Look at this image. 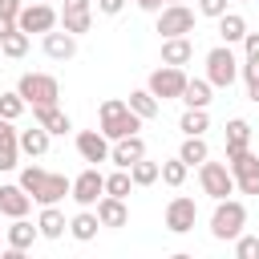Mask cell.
Returning <instances> with one entry per match:
<instances>
[{"label": "cell", "instance_id": "obj_8", "mask_svg": "<svg viewBox=\"0 0 259 259\" xmlns=\"http://www.w3.org/2000/svg\"><path fill=\"white\" fill-rule=\"evenodd\" d=\"M57 8L53 4H45V0H32V4H24L20 8V16H16V28L20 32H49V28H57Z\"/></svg>", "mask_w": 259, "mask_h": 259}, {"label": "cell", "instance_id": "obj_33", "mask_svg": "<svg viewBox=\"0 0 259 259\" xmlns=\"http://www.w3.org/2000/svg\"><path fill=\"white\" fill-rule=\"evenodd\" d=\"M130 178H134V186H154V182H158V162L138 158V162L130 166Z\"/></svg>", "mask_w": 259, "mask_h": 259}, {"label": "cell", "instance_id": "obj_11", "mask_svg": "<svg viewBox=\"0 0 259 259\" xmlns=\"http://www.w3.org/2000/svg\"><path fill=\"white\" fill-rule=\"evenodd\" d=\"M101 194H105V174H101L97 166H85V170L73 178V190H69V198H73V202H81V206H93Z\"/></svg>", "mask_w": 259, "mask_h": 259}, {"label": "cell", "instance_id": "obj_40", "mask_svg": "<svg viewBox=\"0 0 259 259\" xmlns=\"http://www.w3.org/2000/svg\"><path fill=\"white\" fill-rule=\"evenodd\" d=\"M243 53H247V61H259V32L243 36Z\"/></svg>", "mask_w": 259, "mask_h": 259}, {"label": "cell", "instance_id": "obj_14", "mask_svg": "<svg viewBox=\"0 0 259 259\" xmlns=\"http://www.w3.org/2000/svg\"><path fill=\"white\" fill-rule=\"evenodd\" d=\"M138 158H146V142H142L138 134H130V138H117V142L109 146V162H113V166H121V170H130Z\"/></svg>", "mask_w": 259, "mask_h": 259}, {"label": "cell", "instance_id": "obj_46", "mask_svg": "<svg viewBox=\"0 0 259 259\" xmlns=\"http://www.w3.org/2000/svg\"><path fill=\"white\" fill-rule=\"evenodd\" d=\"M162 4H182V0H162Z\"/></svg>", "mask_w": 259, "mask_h": 259}, {"label": "cell", "instance_id": "obj_24", "mask_svg": "<svg viewBox=\"0 0 259 259\" xmlns=\"http://www.w3.org/2000/svg\"><path fill=\"white\" fill-rule=\"evenodd\" d=\"M40 239V231L20 214V219H12V227H8V247H16V251H28L32 243Z\"/></svg>", "mask_w": 259, "mask_h": 259}, {"label": "cell", "instance_id": "obj_18", "mask_svg": "<svg viewBox=\"0 0 259 259\" xmlns=\"http://www.w3.org/2000/svg\"><path fill=\"white\" fill-rule=\"evenodd\" d=\"M73 53H77V36H73V32H65V28H61V32H53V28L45 32V57H53V61H69Z\"/></svg>", "mask_w": 259, "mask_h": 259}, {"label": "cell", "instance_id": "obj_6", "mask_svg": "<svg viewBox=\"0 0 259 259\" xmlns=\"http://www.w3.org/2000/svg\"><path fill=\"white\" fill-rule=\"evenodd\" d=\"M198 182H202V194H210L214 202L235 194V178H231V166L227 162H202L198 166Z\"/></svg>", "mask_w": 259, "mask_h": 259}, {"label": "cell", "instance_id": "obj_4", "mask_svg": "<svg viewBox=\"0 0 259 259\" xmlns=\"http://www.w3.org/2000/svg\"><path fill=\"white\" fill-rule=\"evenodd\" d=\"M16 93L24 97V105H57V97H61V85H57V77H49V73H24L20 81H16Z\"/></svg>", "mask_w": 259, "mask_h": 259}, {"label": "cell", "instance_id": "obj_3", "mask_svg": "<svg viewBox=\"0 0 259 259\" xmlns=\"http://www.w3.org/2000/svg\"><path fill=\"white\" fill-rule=\"evenodd\" d=\"M243 223H247V206L239 198H219L214 202V214H210V235L214 239H235L243 235Z\"/></svg>", "mask_w": 259, "mask_h": 259}, {"label": "cell", "instance_id": "obj_29", "mask_svg": "<svg viewBox=\"0 0 259 259\" xmlns=\"http://www.w3.org/2000/svg\"><path fill=\"white\" fill-rule=\"evenodd\" d=\"M178 130H182L186 138H194V134H206V130H210V117H206V109H190V105H186V113L178 117Z\"/></svg>", "mask_w": 259, "mask_h": 259}, {"label": "cell", "instance_id": "obj_26", "mask_svg": "<svg viewBox=\"0 0 259 259\" xmlns=\"http://www.w3.org/2000/svg\"><path fill=\"white\" fill-rule=\"evenodd\" d=\"M247 146H251V125L243 117H231L227 121V158L239 154V150H247Z\"/></svg>", "mask_w": 259, "mask_h": 259}, {"label": "cell", "instance_id": "obj_44", "mask_svg": "<svg viewBox=\"0 0 259 259\" xmlns=\"http://www.w3.org/2000/svg\"><path fill=\"white\" fill-rule=\"evenodd\" d=\"M134 4H138V8H146V12H158V8H162V0H134Z\"/></svg>", "mask_w": 259, "mask_h": 259}, {"label": "cell", "instance_id": "obj_15", "mask_svg": "<svg viewBox=\"0 0 259 259\" xmlns=\"http://www.w3.org/2000/svg\"><path fill=\"white\" fill-rule=\"evenodd\" d=\"M20 158V130H12L8 117H0V170H16Z\"/></svg>", "mask_w": 259, "mask_h": 259}, {"label": "cell", "instance_id": "obj_19", "mask_svg": "<svg viewBox=\"0 0 259 259\" xmlns=\"http://www.w3.org/2000/svg\"><path fill=\"white\" fill-rule=\"evenodd\" d=\"M32 117H36V125H45L49 134H65V130H73V121H69V113H65L61 105H36Z\"/></svg>", "mask_w": 259, "mask_h": 259}, {"label": "cell", "instance_id": "obj_10", "mask_svg": "<svg viewBox=\"0 0 259 259\" xmlns=\"http://www.w3.org/2000/svg\"><path fill=\"white\" fill-rule=\"evenodd\" d=\"M146 89H150L154 97H162V101L182 97V89H186V73H182V65H162V69H154Z\"/></svg>", "mask_w": 259, "mask_h": 259}, {"label": "cell", "instance_id": "obj_1", "mask_svg": "<svg viewBox=\"0 0 259 259\" xmlns=\"http://www.w3.org/2000/svg\"><path fill=\"white\" fill-rule=\"evenodd\" d=\"M20 186L28 190L32 202L53 206V202H61V198L73 190V178H65V174H49V170H40V166H24V170H20Z\"/></svg>", "mask_w": 259, "mask_h": 259}, {"label": "cell", "instance_id": "obj_9", "mask_svg": "<svg viewBox=\"0 0 259 259\" xmlns=\"http://www.w3.org/2000/svg\"><path fill=\"white\" fill-rule=\"evenodd\" d=\"M158 32H162V40H166V36H186V32H194V8H186V4H166V8H158Z\"/></svg>", "mask_w": 259, "mask_h": 259}, {"label": "cell", "instance_id": "obj_31", "mask_svg": "<svg viewBox=\"0 0 259 259\" xmlns=\"http://www.w3.org/2000/svg\"><path fill=\"white\" fill-rule=\"evenodd\" d=\"M186 174H190V166H186L182 158H170V162H158V178H162L166 186H182V182H186Z\"/></svg>", "mask_w": 259, "mask_h": 259}, {"label": "cell", "instance_id": "obj_23", "mask_svg": "<svg viewBox=\"0 0 259 259\" xmlns=\"http://www.w3.org/2000/svg\"><path fill=\"white\" fill-rule=\"evenodd\" d=\"M36 231H40V239H61V235L69 231V223H65V214L57 210V202L40 210V219H36Z\"/></svg>", "mask_w": 259, "mask_h": 259}, {"label": "cell", "instance_id": "obj_25", "mask_svg": "<svg viewBox=\"0 0 259 259\" xmlns=\"http://www.w3.org/2000/svg\"><path fill=\"white\" fill-rule=\"evenodd\" d=\"M210 89H214L210 81H202V77H194V81H190V77H186V89H182V101H186L190 109H206V105H210Z\"/></svg>", "mask_w": 259, "mask_h": 259}, {"label": "cell", "instance_id": "obj_34", "mask_svg": "<svg viewBox=\"0 0 259 259\" xmlns=\"http://www.w3.org/2000/svg\"><path fill=\"white\" fill-rule=\"evenodd\" d=\"M130 186H134V178H130V170H113V174H105V194H113V198H130Z\"/></svg>", "mask_w": 259, "mask_h": 259}, {"label": "cell", "instance_id": "obj_17", "mask_svg": "<svg viewBox=\"0 0 259 259\" xmlns=\"http://www.w3.org/2000/svg\"><path fill=\"white\" fill-rule=\"evenodd\" d=\"M28 206H32V198H28V190L20 182L16 186H0V214L20 219V214H28Z\"/></svg>", "mask_w": 259, "mask_h": 259}, {"label": "cell", "instance_id": "obj_38", "mask_svg": "<svg viewBox=\"0 0 259 259\" xmlns=\"http://www.w3.org/2000/svg\"><path fill=\"white\" fill-rule=\"evenodd\" d=\"M227 4H231V0H198V12H202V16H214V20H219V16L227 12Z\"/></svg>", "mask_w": 259, "mask_h": 259}, {"label": "cell", "instance_id": "obj_22", "mask_svg": "<svg viewBox=\"0 0 259 259\" xmlns=\"http://www.w3.org/2000/svg\"><path fill=\"white\" fill-rule=\"evenodd\" d=\"M49 142H53V134H49L45 125L20 130V150H24L28 158H40V154H49Z\"/></svg>", "mask_w": 259, "mask_h": 259}, {"label": "cell", "instance_id": "obj_2", "mask_svg": "<svg viewBox=\"0 0 259 259\" xmlns=\"http://www.w3.org/2000/svg\"><path fill=\"white\" fill-rule=\"evenodd\" d=\"M142 130V117L121 101V97H109V101H101V134L109 138V142H117V138H130V134H138Z\"/></svg>", "mask_w": 259, "mask_h": 259}, {"label": "cell", "instance_id": "obj_7", "mask_svg": "<svg viewBox=\"0 0 259 259\" xmlns=\"http://www.w3.org/2000/svg\"><path fill=\"white\" fill-rule=\"evenodd\" d=\"M227 166H231V178H235V186H239L243 194H259V158H255L251 150L231 154Z\"/></svg>", "mask_w": 259, "mask_h": 259}, {"label": "cell", "instance_id": "obj_47", "mask_svg": "<svg viewBox=\"0 0 259 259\" xmlns=\"http://www.w3.org/2000/svg\"><path fill=\"white\" fill-rule=\"evenodd\" d=\"M45 4H53V0H45Z\"/></svg>", "mask_w": 259, "mask_h": 259}, {"label": "cell", "instance_id": "obj_45", "mask_svg": "<svg viewBox=\"0 0 259 259\" xmlns=\"http://www.w3.org/2000/svg\"><path fill=\"white\" fill-rule=\"evenodd\" d=\"M12 28H16V20H0V36H8Z\"/></svg>", "mask_w": 259, "mask_h": 259}, {"label": "cell", "instance_id": "obj_27", "mask_svg": "<svg viewBox=\"0 0 259 259\" xmlns=\"http://www.w3.org/2000/svg\"><path fill=\"white\" fill-rule=\"evenodd\" d=\"M219 36H223V45L243 40V36H247V20H243L239 12H223V16H219Z\"/></svg>", "mask_w": 259, "mask_h": 259}, {"label": "cell", "instance_id": "obj_41", "mask_svg": "<svg viewBox=\"0 0 259 259\" xmlns=\"http://www.w3.org/2000/svg\"><path fill=\"white\" fill-rule=\"evenodd\" d=\"M125 8V0H97V12H105V16H117Z\"/></svg>", "mask_w": 259, "mask_h": 259}, {"label": "cell", "instance_id": "obj_43", "mask_svg": "<svg viewBox=\"0 0 259 259\" xmlns=\"http://www.w3.org/2000/svg\"><path fill=\"white\" fill-rule=\"evenodd\" d=\"M247 97L259 105V77H255V81H247Z\"/></svg>", "mask_w": 259, "mask_h": 259}, {"label": "cell", "instance_id": "obj_16", "mask_svg": "<svg viewBox=\"0 0 259 259\" xmlns=\"http://www.w3.org/2000/svg\"><path fill=\"white\" fill-rule=\"evenodd\" d=\"M97 219H101V227H125L130 223V210H125V198H113V194H101L97 202Z\"/></svg>", "mask_w": 259, "mask_h": 259}, {"label": "cell", "instance_id": "obj_21", "mask_svg": "<svg viewBox=\"0 0 259 259\" xmlns=\"http://www.w3.org/2000/svg\"><path fill=\"white\" fill-rule=\"evenodd\" d=\"M97 227H101V219H97V210H81V214H73L69 219V235L77 239V243H89V239H97Z\"/></svg>", "mask_w": 259, "mask_h": 259}, {"label": "cell", "instance_id": "obj_42", "mask_svg": "<svg viewBox=\"0 0 259 259\" xmlns=\"http://www.w3.org/2000/svg\"><path fill=\"white\" fill-rule=\"evenodd\" d=\"M61 12H93V0H65Z\"/></svg>", "mask_w": 259, "mask_h": 259}, {"label": "cell", "instance_id": "obj_36", "mask_svg": "<svg viewBox=\"0 0 259 259\" xmlns=\"http://www.w3.org/2000/svg\"><path fill=\"white\" fill-rule=\"evenodd\" d=\"M24 113V97L12 89V93H0V117H8V121H16Z\"/></svg>", "mask_w": 259, "mask_h": 259}, {"label": "cell", "instance_id": "obj_37", "mask_svg": "<svg viewBox=\"0 0 259 259\" xmlns=\"http://www.w3.org/2000/svg\"><path fill=\"white\" fill-rule=\"evenodd\" d=\"M235 255L239 259H259V239L255 235H235Z\"/></svg>", "mask_w": 259, "mask_h": 259}, {"label": "cell", "instance_id": "obj_12", "mask_svg": "<svg viewBox=\"0 0 259 259\" xmlns=\"http://www.w3.org/2000/svg\"><path fill=\"white\" fill-rule=\"evenodd\" d=\"M194 219H198V206H194V198H186V194L170 198V206H166V231H174V235H186V231L194 227Z\"/></svg>", "mask_w": 259, "mask_h": 259}, {"label": "cell", "instance_id": "obj_20", "mask_svg": "<svg viewBox=\"0 0 259 259\" xmlns=\"http://www.w3.org/2000/svg\"><path fill=\"white\" fill-rule=\"evenodd\" d=\"M190 57H194L190 36H166L162 40V65H186Z\"/></svg>", "mask_w": 259, "mask_h": 259}, {"label": "cell", "instance_id": "obj_32", "mask_svg": "<svg viewBox=\"0 0 259 259\" xmlns=\"http://www.w3.org/2000/svg\"><path fill=\"white\" fill-rule=\"evenodd\" d=\"M0 53H4V57H12V61H20V57L28 53V32L12 28L8 36H0Z\"/></svg>", "mask_w": 259, "mask_h": 259}, {"label": "cell", "instance_id": "obj_35", "mask_svg": "<svg viewBox=\"0 0 259 259\" xmlns=\"http://www.w3.org/2000/svg\"><path fill=\"white\" fill-rule=\"evenodd\" d=\"M61 28L73 32V36H81V32L93 28V12H61Z\"/></svg>", "mask_w": 259, "mask_h": 259}, {"label": "cell", "instance_id": "obj_39", "mask_svg": "<svg viewBox=\"0 0 259 259\" xmlns=\"http://www.w3.org/2000/svg\"><path fill=\"white\" fill-rule=\"evenodd\" d=\"M20 8H24L20 0H0V20H16V16H20Z\"/></svg>", "mask_w": 259, "mask_h": 259}, {"label": "cell", "instance_id": "obj_28", "mask_svg": "<svg viewBox=\"0 0 259 259\" xmlns=\"http://www.w3.org/2000/svg\"><path fill=\"white\" fill-rule=\"evenodd\" d=\"M125 105H130V109H134V113H138L142 121H150V117H158V109H162V105H158V97H154L150 89H134Z\"/></svg>", "mask_w": 259, "mask_h": 259}, {"label": "cell", "instance_id": "obj_13", "mask_svg": "<svg viewBox=\"0 0 259 259\" xmlns=\"http://www.w3.org/2000/svg\"><path fill=\"white\" fill-rule=\"evenodd\" d=\"M77 154L85 162H109V138L101 130H81L77 134Z\"/></svg>", "mask_w": 259, "mask_h": 259}, {"label": "cell", "instance_id": "obj_30", "mask_svg": "<svg viewBox=\"0 0 259 259\" xmlns=\"http://www.w3.org/2000/svg\"><path fill=\"white\" fill-rule=\"evenodd\" d=\"M178 158H182L186 166H202V162L210 158V150H206V142H202V134H194V138H186V142H182V150H178Z\"/></svg>", "mask_w": 259, "mask_h": 259}, {"label": "cell", "instance_id": "obj_5", "mask_svg": "<svg viewBox=\"0 0 259 259\" xmlns=\"http://www.w3.org/2000/svg\"><path fill=\"white\" fill-rule=\"evenodd\" d=\"M235 77H239V61H235L231 45L210 49V53H206V81H210V85H219V89H231V85H235Z\"/></svg>", "mask_w": 259, "mask_h": 259}]
</instances>
